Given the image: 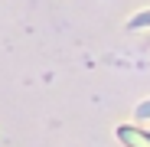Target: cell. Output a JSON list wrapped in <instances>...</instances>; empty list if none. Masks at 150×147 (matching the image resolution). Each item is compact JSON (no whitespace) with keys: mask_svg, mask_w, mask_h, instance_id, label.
Instances as JSON below:
<instances>
[{"mask_svg":"<svg viewBox=\"0 0 150 147\" xmlns=\"http://www.w3.org/2000/svg\"><path fill=\"white\" fill-rule=\"evenodd\" d=\"M144 141H147V144H150V134H144Z\"/></svg>","mask_w":150,"mask_h":147,"instance_id":"cell-4","label":"cell"},{"mask_svg":"<svg viewBox=\"0 0 150 147\" xmlns=\"http://www.w3.org/2000/svg\"><path fill=\"white\" fill-rule=\"evenodd\" d=\"M134 118H150V102L137 105V108H134Z\"/></svg>","mask_w":150,"mask_h":147,"instance_id":"cell-3","label":"cell"},{"mask_svg":"<svg viewBox=\"0 0 150 147\" xmlns=\"http://www.w3.org/2000/svg\"><path fill=\"white\" fill-rule=\"evenodd\" d=\"M131 30H140V26H150V10H144V13H137V16H131V23H127Z\"/></svg>","mask_w":150,"mask_h":147,"instance_id":"cell-1","label":"cell"},{"mask_svg":"<svg viewBox=\"0 0 150 147\" xmlns=\"http://www.w3.org/2000/svg\"><path fill=\"white\" fill-rule=\"evenodd\" d=\"M117 134H121V137H124V141H137V134H134V131H131V128H121V131H117ZM131 147H144V144H131Z\"/></svg>","mask_w":150,"mask_h":147,"instance_id":"cell-2","label":"cell"}]
</instances>
